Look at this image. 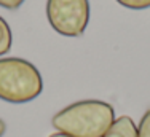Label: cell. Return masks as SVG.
<instances>
[{"label":"cell","instance_id":"6da1fadb","mask_svg":"<svg viewBox=\"0 0 150 137\" xmlns=\"http://www.w3.org/2000/svg\"><path fill=\"white\" fill-rule=\"evenodd\" d=\"M115 121V109L98 99L78 100L64 107L51 118L58 132L70 137H102Z\"/></svg>","mask_w":150,"mask_h":137},{"label":"cell","instance_id":"7a4b0ae2","mask_svg":"<svg viewBox=\"0 0 150 137\" xmlns=\"http://www.w3.org/2000/svg\"><path fill=\"white\" fill-rule=\"evenodd\" d=\"M43 91L38 68L21 57L0 59V99L10 104H26Z\"/></svg>","mask_w":150,"mask_h":137},{"label":"cell","instance_id":"3957f363","mask_svg":"<svg viewBox=\"0 0 150 137\" xmlns=\"http://www.w3.org/2000/svg\"><path fill=\"white\" fill-rule=\"evenodd\" d=\"M50 26L64 37H80L90 23V0H46Z\"/></svg>","mask_w":150,"mask_h":137},{"label":"cell","instance_id":"277c9868","mask_svg":"<svg viewBox=\"0 0 150 137\" xmlns=\"http://www.w3.org/2000/svg\"><path fill=\"white\" fill-rule=\"evenodd\" d=\"M102 137H137V126L131 117L123 115L120 118H115V121Z\"/></svg>","mask_w":150,"mask_h":137},{"label":"cell","instance_id":"5b68a950","mask_svg":"<svg viewBox=\"0 0 150 137\" xmlns=\"http://www.w3.org/2000/svg\"><path fill=\"white\" fill-rule=\"evenodd\" d=\"M13 45V35L8 23L0 16V56L6 54Z\"/></svg>","mask_w":150,"mask_h":137},{"label":"cell","instance_id":"8992f818","mask_svg":"<svg viewBox=\"0 0 150 137\" xmlns=\"http://www.w3.org/2000/svg\"><path fill=\"white\" fill-rule=\"evenodd\" d=\"M121 6L129 10H145L150 8V0H117Z\"/></svg>","mask_w":150,"mask_h":137},{"label":"cell","instance_id":"52a82bcc","mask_svg":"<svg viewBox=\"0 0 150 137\" xmlns=\"http://www.w3.org/2000/svg\"><path fill=\"white\" fill-rule=\"evenodd\" d=\"M137 137H150V109L142 115L137 128Z\"/></svg>","mask_w":150,"mask_h":137},{"label":"cell","instance_id":"ba28073f","mask_svg":"<svg viewBox=\"0 0 150 137\" xmlns=\"http://www.w3.org/2000/svg\"><path fill=\"white\" fill-rule=\"evenodd\" d=\"M24 3V0H0V6L6 10H18Z\"/></svg>","mask_w":150,"mask_h":137},{"label":"cell","instance_id":"9c48e42d","mask_svg":"<svg viewBox=\"0 0 150 137\" xmlns=\"http://www.w3.org/2000/svg\"><path fill=\"white\" fill-rule=\"evenodd\" d=\"M5 131H6V124H5V121H3L2 118H0V137H3Z\"/></svg>","mask_w":150,"mask_h":137},{"label":"cell","instance_id":"30bf717a","mask_svg":"<svg viewBox=\"0 0 150 137\" xmlns=\"http://www.w3.org/2000/svg\"><path fill=\"white\" fill-rule=\"evenodd\" d=\"M50 137H70V136H67V134H62V132H54V134H51Z\"/></svg>","mask_w":150,"mask_h":137}]
</instances>
